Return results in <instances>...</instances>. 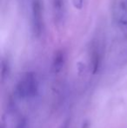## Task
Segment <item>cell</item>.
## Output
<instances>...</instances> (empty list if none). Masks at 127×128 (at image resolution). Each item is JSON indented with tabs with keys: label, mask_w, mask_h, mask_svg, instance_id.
<instances>
[{
	"label": "cell",
	"mask_w": 127,
	"mask_h": 128,
	"mask_svg": "<svg viewBox=\"0 0 127 128\" xmlns=\"http://www.w3.org/2000/svg\"><path fill=\"white\" fill-rule=\"evenodd\" d=\"M31 26L36 37H40L44 29V7L41 0H31Z\"/></svg>",
	"instance_id": "obj_1"
},
{
	"label": "cell",
	"mask_w": 127,
	"mask_h": 128,
	"mask_svg": "<svg viewBox=\"0 0 127 128\" xmlns=\"http://www.w3.org/2000/svg\"><path fill=\"white\" fill-rule=\"evenodd\" d=\"M17 92L22 98L35 96L37 92V82L33 72H28L17 86Z\"/></svg>",
	"instance_id": "obj_2"
},
{
	"label": "cell",
	"mask_w": 127,
	"mask_h": 128,
	"mask_svg": "<svg viewBox=\"0 0 127 128\" xmlns=\"http://www.w3.org/2000/svg\"><path fill=\"white\" fill-rule=\"evenodd\" d=\"M117 23L120 30H127V0H121L117 12Z\"/></svg>",
	"instance_id": "obj_3"
},
{
	"label": "cell",
	"mask_w": 127,
	"mask_h": 128,
	"mask_svg": "<svg viewBox=\"0 0 127 128\" xmlns=\"http://www.w3.org/2000/svg\"><path fill=\"white\" fill-rule=\"evenodd\" d=\"M53 15L57 24L62 26L65 19V6L64 0H53Z\"/></svg>",
	"instance_id": "obj_4"
},
{
	"label": "cell",
	"mask_w": 127,
	"mask_h": 128,
	"mask_svg": "<svg viewBox=\"0 0 127 128\" xmlns=\"http://www.w3.org/2000/svg\"><path fill=\"white\" fill-rule=\"evenodd\" d=\"M66 60L65 52L63 50H58L55 52L52 62V70L54 72L58 73L63 69Z\"/></svg>",
	"instance_id": "obj_5"
},
{
	"label": "cell",
	"mask_w": 127,
	"mask_h": 128,
	"mask_svg": "<svg viewBox=\"0 0 127 128\" xmlns=\"http://www.w3.org/2000/svg\"><path fill=\"white\" fill-rule=\"evenodd\" d=\"M73 6L77 10H81L84 6V0H72Z\"/></svg>",
	"instance_id": "obj_6"
}]
</instances>
